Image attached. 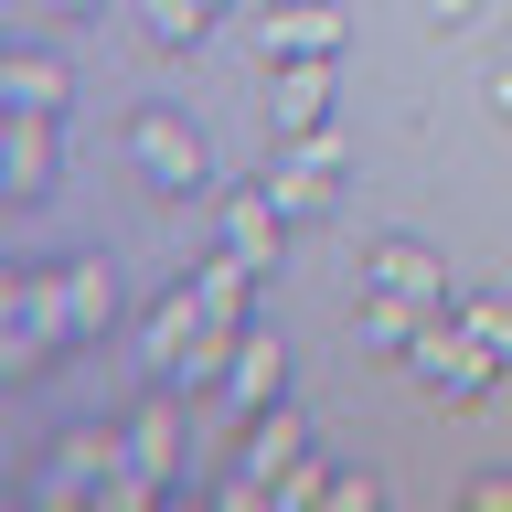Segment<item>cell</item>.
<instances>
[{"label":"cell","mask_w":512,"mask_h":512,"mask_svg":"<svg viewBox=\"0 0 512 512\" xmlns=\"http://www.w3.org/2000/svg\"><path fill=\"white\" fill-rule=\"evenodd\" d=\"M43 278H54L64 331H75V342H107V320H118V278H107V256H54Z\"/></svg>","instance_id":"11"},{"label":"cell","mask_w":512,"mask_h":512,"mask_svg":"<svg viewBox=\"0 0 512 512\" xmlns=\"http://www.w3.org/2000/svg\"><path fill=\"white\" fill-rule=\"evenodd\" d=\"M406 374L427 384V395H448V406H470V395H491V384L512 374V363H502L491 342H480V331H470L459 310H438V320H427V331L406 342Z\"/></svg>","instance_id":"1"},{"label":"cell","mask_w":512,"mask_h":512,"mask_svg":"<svg viewBox=\"0 0 512 512\" xmlns=\"http://www.w3.org/2000/svg\"><path fill=\"white\" fill-rule=\"evenodd\" d=\"M278 384H288L278 331H246V342H235V363H224V406H235V416H267V406H278Z\"/></svg>","instance_id":"12"},{"label":"cell","mask_w":512,"mask_h":512,"mask_svg":"<svg viewBox=\"0 0 512 512\" xmlns=\"http://www.w3.org/2000/svg\"><path fill=\"white\" fill-rule=\"evenodd\" d=\"M470 502L480 512H512V470H470Z\"/></svg>","instance_id":"22"},{"label":"cell","mask_w":512,"mask_h":512,"mask_svg":"<svg viewBox=\"0 0 512 512\" xmlns=\"http://www.w3.org/2000/svg\"><path fill=\"white\" fill-rule=\"evenodd\" d=\"M224 246H235V256H256V267H278V246H288V214L267 203V182L224 203Z\"/></svg>","instance_id":"15"},{"label":"cell","mask_w":512,"mask_h":512,"mask_svg":"<svg viewBox=\"0 0 512 512\" xmlns=\"http://www.w3.org/2000/svg\"><path fill=\"white\" fill-rule=\"evenodd\" d=\"M480 96H491V118H512V43L491 54V86H480Z\"/></svg>","instance_id":"23"},{"label":"cell","mask_w":512,"mask_h":512,"mask_svg":"<svg viewBox=\"0 0 512 512\" xmlns=\"http://www.w3.org/2000/svg\"><path fill=\"white\" fill-rule=\"evenodd\" d=\"M459 320H470L480 342H491V352L512 363V299H502V288H491V299H459Z\"/></svg>","instance_id":"21"},{"label":"cell","mask_w":512,"mask_h":512,"mask_svg":"<svg viewBox=\"0 0 512 512\" xmlns=\"http://www.w3.org/2000/svg\"><path fill=\"white\" fill-rule=\"evenodd\" d=\"M374 288H416V299H448V278H438V256L416 246V235H374Z\"/></svg>","instance_id":"16"},{"label":"cell","mask_w":512,"mask_h":512,"mask_svg":"<svg viewBox=\"0 0 512 512\" xmlns=\"http://www.w3.org/2000/svg\"><path fill=\"white\" fill-rule=\"evenodd\" d=\"M203 342V288H160L150 299V320H139V363H150V384H182V352Z\"/></svg>","instance_id":"9"},{"label":"cell","mask_w":512,"mask_h":512,"mask_svg":"<svg viewBox=\"0 0 512 512\" xmlns=\"http://www.w3.org/2000/svg\"><path fill=\"white\" fill-rule=\"evenodd\" d=\"M64 342H75V331H64V310H54V278H43V267H11V331H0V374L32 384Z\"/></svg>","instance_id":"5"},{"label":"cell","mask_w":512,"mask_h":512,"mask_svg":"<svg viewBox=\"0 0 512 512\" xmlns=\"http://www.w3.org/2000/svg\"><path fill=\"white\" fill-rule=\"evenodd\" d=\"M128 160H139V192H150V203L203 192V139H192V118H171V107H139V118H128Z\"/></svg>","instance_id":"3"},{"label":"cell","mask_w":512,"mask_h":512,"mask_svg":"<svg viewBox=\"0 0 512 512\" xmlns=\"http://www.w3.org/2000/svg\"><path fill=\"white\" fill-rule=\"evenodd\" d=\"M54 22H96V0H54Z\"/></svg>","instance_id":"25"},{"label":"cell","mask_w":512,"mask_h":512,"mask_svg":"<svg viewBox=\"0 0 512 512\" xmlns=\"http://www.w3.org/2000/svg\"><path fill=\"white\" fill-rule=\"evenodd\" d=\"M43 182H54V118H11V192L43 203Z\"/></svg>","instance_id":"19"},{"label":"cell","mask_w":512,"mask_h":512,"mask_svg":"<svg viewBox=\"0 0 512 512\" xmlns=\"http://www.w3.org/2000/svg\"><path fill=\"white\" fill-rule=\"evenodd\" d=\"M470 11H480V0H427V22H470Z\"/></svg>","instance_id":"24"},{"label":"cell","mask_w":512,"mask_h":512,"mask_svg":"<svg viewBox=\"0 0 512 512\" xmlns=\"http://www.w3.org/2000/svg\"><path fill=\"white\" fill-rule=\"evenodd\" d=\"M310 448V416H288V406H267V416H246V438H235V459H224V512H246V502H267V480L288 470Z\"/></svg>","instance_id":"4"},{"label":"cell","mask_w":512,"mask_h":512,"mask_svg":"<svg viewBox=\"0 0 512 512\" xmlns=\"http://www.w3.org/2000/svg\"><path fill=\"white\" fill-rule=\"evenodd\" d=\"M0 86H11V118H54V107H64L54 54H11V64H0Z\"/></svg>","instance_id":"18"},{"label":"cell","mask_w":512,"mask_h":512,"mask_svg":"<svg viewBox=\"0 0 512 512\" xmlns=\"http://www.w3.org/2000/svg\"><path fill=\"white\" fill-rule=\"evenodd\" d=\"M438 310H448V299H416V288H374V299H363V342L406 363V342H416V331H427Z\"/></svg>","instance_id":"14"},{"label":"cell","mask_w":512,"mask_h":512,"mask_svg":"<svg viewBox=\"0 0 512 512\" xmlns=\"http://www.w3.org/2000/svg\"><path fill=\"white\" fill-rule=\"evenodd\" d=\"M331 64H342V54H288V64H267V118H278V139L331 128Z\"/></svg>","instance_id":"8"},{"label":"cell","mask_w":512,"mask_h":512,"mask_svg":"<svg viewBox=\"0 0 512 512\" xmlns=\"http://www.w3.org/2000/svg\"><path fill=\"white\" fill-rule=\"evenodd\" d=\"M267 203H278L288 224H310L342 203V139L331 128H310V139H278V171H267Z\"/></svg>","instance_id":"6"},{"label":"cell","mask_w":512,"mask_h":512,"mask_svg":"<svg viewBox=\"0 0 512 512\" xmlns=\"http://www.w3.org/2000/svg\"><path fill=\"white\" fill-rule=\"evenodd\" d=\"M171 470H182V395L160 384V395H139L128 406V470H118V491L107 502H150V491H171Z\"/></svg>","instance_id":"2"},{"label":"cell","mask_w":512,"mask_h":512,"mask_svg":"<svg viewBox=\"0 0 512 512\" xmlns=\"http://www.w3.org/2000/svg\"><path fill=\"white\" fill-rule=\"evenodd\" d=\"M256 54H267V64L342 54V0H267V11H256Z\"/></svg>","instance_id":"10"},{"label":"cell","mask_w":512,"mask_h":512,"mask_svg":"<svg viewBox=\"0 0 512 512\" xmlns=\"http://www.w3.org/2000/svg\"><path fill=\"white\" fill-rule=\"evenodd\" d=\"M118 470H128V416H118V427H64L54 459H43V491H54V502H75V491H86V502H107V491H118Z\"/></svg>","instance_id":"7"},{"label":"cell","mask_w":512,"mask_h":512,"mask_svg":"<svg viewBox=\"0 0 512 512\" xmlns=\"http://www.w3.org/2000/svg\"><path fill=\"white\" fill-rule=\"evenodd\" d=\"M267 502H278V512H310V502H331V470H320L310 448H299V459H288V470L267 480Z\"/></svg>","instance_id":"20"},{"label":"cell","mask_w":512,"mask_h":512,"mask_svg":"<svg viewBox=\"0 0 512 512\" xmlns=\"http://www.w3.org/2000/svg\"><path fill=\"white\" fill-rule=\"evenodd\" d=\"M256 278H267L256 256L214 246V256H203V267H192V288H203V320H214V331H246V299H256Z\"/></svg>","instance_id":"13"},{"label":"cell","mask_w":512,"mask_h":512,"mask_svg":"<svg viewBox=\"0 0 512 512\" xmlns=\"http://www.w3.org/2000/svg\"><path fill=\"white\" fill-rule=\"evenodd\" d=\"M139 32H150L160 54H192L214 32V0H139Z\"/></svg>","instance_id":"17"}]
</instances>
